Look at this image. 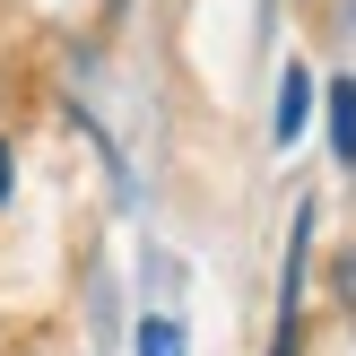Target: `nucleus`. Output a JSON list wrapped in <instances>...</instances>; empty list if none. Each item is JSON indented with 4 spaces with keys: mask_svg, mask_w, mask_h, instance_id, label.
Segmentation results:
<instances>
[{
    "mask_svg": "<svg viewBox=\"0 0 356 356\" xmlns=\"http://www.w3.org/2000/svg\"><path fill=\"white\" fill-rule=\"evenodd\" d=\"M305 104H313V79H305V70H287V96H278V139L305 131Z\"/></svg>",
    "mask_w": 356,
    "mask_h": 356,
    "instance_id": "nucleus-2",
    "label": "nucleus"
},
{
    "mask_svg": "<svg viewBox=\"0 0 356 356\" xmlns=\"http://www.w3.org/2000/svg\"><path fill=\"white\" fill-rule=\"evenodd\" d=\"M0 191H9V148H0Z\"/></svg>",
    "mask_w": 356,
    "mask_h": 356,
    "instance_id": "nucleus-4",
    "label": "nucleus"
},
{
    "mask_svg": "<svg viewBox=\"0 0 356 356\" xmlns=\"http://www.w3.org/2000/svg\"><path fill=\"white\" fill-rule=\"evenodd\" d=\"M330 139H339V156L356 165V79H339V87H330Z\"/></svg>",
    "mask_w": 356,
    "mask_h": 356,
    "instance_id": "nucleus-1",
    "label": "nucleus"
},
{
    "mask_svg": "<svg viewBox=\"0 0 356 356\" xmlns=\"http://www.w3.org/2000/svg\"><path fill=\"white\" fill-rule=\"evenodd\" d=\"M139 356H183V330L174 322H139Z\"/></svg>",
    "mask_w": 356,
    "mask_h": 356,
    "instance_id": "nucleus-3",
    "label": "nucleus"
}]
</instances>
